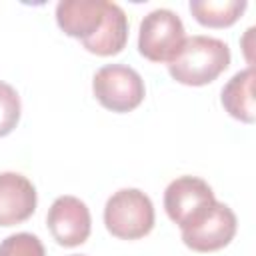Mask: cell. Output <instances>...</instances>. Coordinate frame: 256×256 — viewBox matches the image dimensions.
<instances>
[{
  "label": "cell",
  "instance_id": "1",
  "mask_svg": "<svg viewBox=\"0 0 256 256\" xmlns=\"http://www.w3.org/2000/svg\"><path fill=\"white\" fill-rule=\"evenodd\" d=\"M228 64L230 48L226 42L212 36H190L168 62V72L180 84L204 86L214 82Z\"/></svg>",
  "mask_w": 256,
  "mask_h": 256
},
{
  "label": "cell",
  "instance_id": "2",
  "mask_svg": "<svg viewBox=\"0 0 256 256\" xmlns=\"http://www.w3.org/2000/svg\"><path fill=\"white\" fill-rule=\"evenodd\" d=\"M104 224L108 232L120 240L144 238L154 228L152 200L138 188H122L108 198Z\"/></svg>",
  "mask_w": 256,
  "mask_h": 256
},
{
  "label": "cell",
  "instance_id": "3",
  "mask_svg": "<svg viewBox=\"0 0 256 256\" xmlns=\"http://www.w3.org/2000/svg\"><path fill=\"white\" fill-rule=\"evenodd\" d=\"M184 40V24L168 8H156L140 22L138 50L150 62H170Z\"/></svg>",
  "mask_w": 256,
  "mask_h": 256
},
{
  "label": "cell",
  "instance_id": "4",
  "mask_svg": "<svg viewBox=\"0 0 256 256\" xmlns=\"http://www.w3.org/2000/svg\"><path fill=\"white\" fill-rule=\"evenodd\" d=\"M96 100L112 112H130L144 100L146 88L140 74L124 64L102 66L92 80Z\"/></svg>",
  "mask_w": 256,
  "mask_h": 256
},
{
  "label": "cell",
  "instance_id": "5",
  "mask_svg": "<svg viewBox=\"0 0 256 256\" xmlns=\"http://www.w3.org/2000/svg\"><path fill=\"white\" fill-rule=\"evenodd\" d=\"M236 214L222 202H212L194 220L182 226V240L194 252H214L230 244L236 234Z\"/></svg>",
  "mask_w": 256,
  "mask_h": 256
},
{
  "label": "cell",
  "instance_id": "6",
  "mask_svg": "<svg viewBox=\"0 0 256 256\" xmlns=\"http://www.w3.org/2000/svg\"><path fill=\"white\" fill-rule=\"evenodd\" d=\"M214 192L202 178L180 176L168 184L164 190V208L168 218L180 228L194 220L214 202Z\"/></svg>",
  "mask_w": 256,
  "mask_h": 256
},
{
  "label": "cell",
  "instance_id": "7",
  "mask_svg": "<svg viewBox=\"0 0 256 256\" xmlns=\"http://www.w3.org/2000/svg\"><path fill=\"white\" fill-rule=\"evenodd\" d=\"M48 230L60 246H80L88 240L92 220L88 206L76 196H60L52 202L46 216Z\"/></svg>",
  "mask_w": 256,
  "mask_h": 256
},
{
  "label": "cell",
  "instance_id": "8",
  "mask_svg": "<svg viewBox=\"0 0 256 256\" xmlns=\"http://www.w3.org/2000/svg\"><path fill=\"white\" fill-rule=\"evenodd\" d=\"M36 210V188L18 172H0V226L26 222Z\"/></svg>",
  "mask_w": 256,
  "mask_h": 256
},
{
  "label": "cell",
  "instance_id": "9",
  "mask_svg": "<svg viewBox=\"0 0 256 256\" xmlns=\"http://www.w3.org/2000/svg\"><path fill=\"white\" fill-rule=\"evenodd\" d=\"M104 12L106 0H62L56 6V22L64 34L84 42L100 30Z\"/></svg>",
  "mask_w": 256,
  "mask_h": 256
},
{
  "label": "cell",
  "instance_id": "10",
  "mask_svg": "<svg viewBox=\"0 0 256 256\" xmlns=\"http://www.w3.org/2000/svg\"><path fill=\"white\" fill-rule=\"evenodd\" d=\"M128 40V16L126 12L114 4V2H106V12H104V22L100 26V30L82 42V46L96 54V56H114L118 52H122V48L126 46Z\"/></svg>",
  "mask_w": 256,
  "mask_h": 256
},
{
  "label": "cell",
  "instance_id": "11",
  "mask_svg": "<svg viewBox=\"0 0 256 256\" xmlns=\"http://www.w3.org/2000/svg\"><path fill=\"white\" fill-rule=\"evenodd\" d=\"M222 106L224 110L246 124L256 120V106H254V66H248L236 72L226 86L222 88Z\"/></svg>",
  "mask_w": 256,
  "mask_h": 256
},
{
  "label": "cell",
  "instance_id": "12",
  "mask_svg": "<svg viewBox=\"0 0 256 256\" xmlns=\"http://www.w3.org/2000/svg\"><path fill=\"white\" fill-rule=\"evenodd\" d=\"M246 10L244 0H192V16L208 28H226L232 26L240 14Z\"/></svg>",
  "mask_w": 256,
  "mask_h": 256
},
{
  "label": "cell",
  "instance_id": "13",
  "mask_svg": "<svg viewBox=\"0 0 256 256\" xmlns=\"http://www.w3.org/2000/svg\"><path fill=\"white\" fill-rule=\"evenodd\" d=\"M0 256H46V252L38 236L30 232H18L0 242Z\"/></svg>",
  "mask_w": 256,
  "mask_h": 256
},
{
  "label": "cell",
  "instance_id": "14",
  "mask_svg": "<svg viewBox=\"0 0 256 256\" xmlns=\"http://www.w3.org/2000/svg\"><path fill=\"white\" fill-rule=\"evenodd\" d=\"M20 120V96L18 92L0 80V138L10 134Z\"/></svg>",
  "mask_w": 256,
  "mask_h": 256
},
{
  "label": "cell",
  "instance_id": "15",
  "mask_svg": "<svg viewBox=\"0 0 256 256\" xmlns=\"http://www.w3.org/2000/svg\"><path fill=\"white\" fill-rule=\"evenodd\" d=\"M72 256H82V254H72Z\"/></svg>",
  "mask_w": 256,
  "mask_h": 256
}]
</instances>
